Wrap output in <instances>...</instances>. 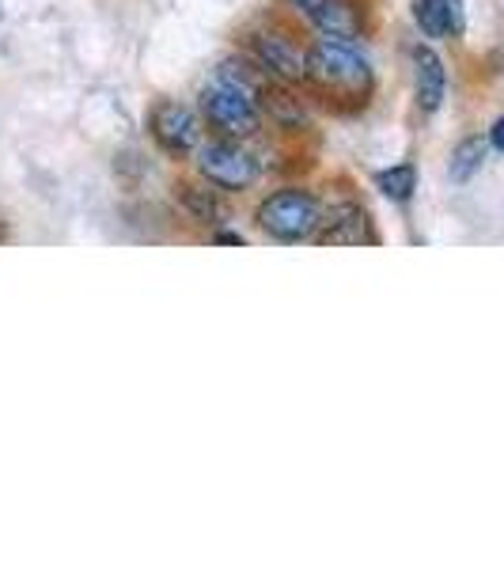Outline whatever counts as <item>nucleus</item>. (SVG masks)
<instances>
[{
	"mask_svg": "<svg viewBox=\"0 0 504 569\" xmlns=\"http://www.w3.org/2000/svg\"><path fill=\"white\" fill-rule=\"evenodd\" d=\"M485 156H490V137H463V141L452 149L447 176H452V182H471L482 171Z\"/></svg>",
	"mask_w": 504,
	"mask_h": 569,
	"instance_id": "obj_12",
	"label": "nucleus"
},
{
	"mask_svg": "<svg viewBox=\"0 0 504 569\" xmlns=\"http://www.w3.org/2000/svg\"><path fill=\"white\" fill-rule=\"evenodd\" d=\"M201 114L213 126L220 137H232V141H251V137L262 133L265 114L259 107V99L251 91H243L240 84L224 77H213L205 88H201Z\"/></svg>",
	"mask_w": 504,
	"mask_h": 569,
	"instance_id": "obj_3",
	"label": "nucleus"
},
{
	"mask_svg": "<svg viewBox=\"0 0 504 569\" xmlns=\"http://www.w3.org/2000/svg\"><path fill=\"white\" fill-rule=\"evenodd\" d=\"M175 201L187 209V217L194 220V224H205V228L224 224V201H220V190L209 187L205 179H201V182L179 179L175 182Z\"/></svg>",
	"mask_w": 504,
	"mask_h": 569,
	"instance_id": "obj_11",
	"label": "nucleus"
},
{
	"mask_svg": "<svg viewBox=\"0 0 504 569\" xmlns=\"http://www.w3.org/2000/svg\"><path fill=\"white\" fill-rule=\"evenodd\" d=\"M194 163H198V179H205L220 194H243V190H251L262 179L259 156L246 149L243 141H232V137L201 141Z\"/></svg>",
	"mask_w": 504,
	"mask_h": 569,
	"instance_id": "obj_4",
	"label": "nucleus"
},
{
	"mask_svg": "<svg viewBox=\"0 0 504 569\" xmlns=\"http://www.w3.org/2000/svg\"><path fill=\"white\" fill-rule=\"evenodd\" d=\"M414 23L425 39H463L466 8L463 0H414Z\"/></svg>",
	"mask_w": 504,
	"mask_h": 569,
	"instance_id": "obj_10",
	"label": "nucleus"
},
{
	"mask_svg": "<svg viewBox=\"0 0 504 569\" xmlns=\"http://www.w3.org/2000/svg\"><path fill=\"white\" fill-rule=\"evenodd\" d=\"M485 137H490V149H497V152H504V114L497 118V122H493V126H490V133H485Z\"/></svg>",
	"mask_w": 504,
	"mask_h": 569,
	"instance_id": "obj_15",
	"label": "nucleus"
},
{
	"mask_svg": "<svg viewBox=\"0 0 504 569\" xmlns=\"http://www.w3.org/2000/svg\"><path fill=\"white\" fill-rule=\"evenodd\" d=\"M315 243H323V247L369 243V247H375L380 243V232H375V224H372V213L356 198L334 201V206H326L323 201V228H319Z\"/></svg>",
	"mask_w": 504,
	"mask_h": 569,
	"instance_id": "obj_8",
	"label": "nucleus"
},
{
	"mask_svg": "<svg viewBox=\"0 0 504 569\" xmlns=\"http://www.w3.org/2000/svg\"><path fill=\"white\" fill-rule=\"evenodd\" d=\"M209 243H216V247H243L246 240H243L240 232H224V228H220V232L209 236Z\"/></svg>",
	"mask_w": 504,
	"mask_h": 569,
	"instance_id": "obj_14",
	"label": "nucleus"
},
{
	"mask_svg": "<svg viewBox=\"0 0 504 569\" xmlns=\"http://www.w3.org/2000/svg\"><path fill=\"white\" fill-rule=\"evenodd\" d=\"M375 190L387 201H395V206H406L417 190V168L414 163H395V168L375 171Z\"/></svg>",
	"mask_w": 504,
	"mask_h": 569,
	"instance_id": "obj_13",
	"label": "nucleus"
},
{
	"mask_svg": "<svg viewBox=\"0 0 504 569\" xmlns=\"http://www.w3.org/2000/svg\"><path fill=\"white\" fill-rule=\"evenodd\" d=\"M254 224L278 243L315 240L323 228V198L308 187H281L259 201Z\"/></svg>",
	"mask_w": 504,
	"mask_h": 569,
	"instance_id": "obj_2",
	"label": "nucleus"
},
{
	"mask_svg": "<svg viewBox=\"0 0 504 569\" xmlns=\"http://www.w3.org/2000/svg\"><path fill=\"white\" fill-rule=\"evenodd\" d=\"M281 4L289 8L292 16H300L308 27H315L319 34H326V39H345L353 42L356 34H364V12L369 8L361 4V0H281Z\"/></svg>",
	"mask_w": 504,
	"mask_h": 569,
	"instance_id": "obj_7",
	"label": "nucleus"
},
{
	"mask_svg": "<svg viewBox=\"0 0 504 569\" xmlns=\"http://www.w3.org/2000/svg\"><path fill=\"white\" fill-rule=\"evenodd\" d=\"M246 53L262 66V72L278 84L304 88L308 80V46L296 39L292 27L259 23L246 34Z\"/></svg>",
	"mask_w": 504,
	"mask_h": 569,
	"instance_id": "obj_5",
	"label": "nucleus"
},
{
	"mask_svg": "<svg viewBox=\"0 0 504 569\" xmlns=\"http://www.w3.org/2000/svg\"><path fill=\"white\" fill-rule=\"evenodd\" d=\"M308 96L319 99L334 114H356L372 103L375 96V72L369 58L356 53L353 42L345 39H319L308 42Z\"/></svg>",
	"mask_w": 504,
	"mask_h": 569,
	"instance_id": "obj_1",
	"label": "nucleus"
},
{
	"mask_svg": "<svg viewBox=\"0 0 504 569\" xmlns=\"http://www.w3.org/2000/svg\"><path fill=\"white\" fill-rule=\"evenodd\" d=\"M410 61H414V103L421 114H436L447 96L444 61H440V53L433 46H414V50H410Z\"/></svg>",
	"mask_w": 504,
	"mask_h": 569,
	"instance_id": "obj_9",
	"label": "nucleus"
},
{
	"mask_svg": "<svg viewBox=\"0 0 504 569\" xmlns=\"http://www.w3.org/2000/svg\"><path fill=\"white\" fill-rule=\"evenodd\" d=\"M149 133L155 149L171 160H187L201 149V118L179 99H155L149 110Z\"/></svg>",
	"mask_w": 504,
	"mask_h": 569,
	"instance_id": "obj_6",
	"label": "nucleus"
}]
</instances>
